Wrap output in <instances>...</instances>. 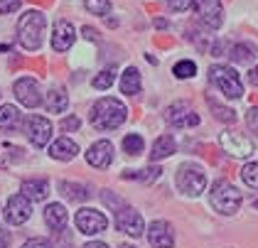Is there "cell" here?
<instances>
[{"label": "cell", "instance_id": "obj_1", "mask_svg": "<svg viewBox=\"0 0 258 248\" xmlns=\"http://www.w3.org/2000/svg\"><path fill=\"white\" fill-rule=\"evenodd\" d=\"M128 118V108L118 98H101L91 108V126L99 131H116Z\"/></svg>", "mask_w": 258, "mask_h": 248}, {"label": "cell", "instance_id": "obj_2", "mask_svg": "<svg viewBox=\"0 0 258 248\" xmlns=\"http://www.w3.org/2000/svg\"><path fill=\"white\" fill-rule=\"evenodd\" d=\"M44 25L47 20L40 10H27L25 15L18 22V37H20V44L25 49L35 52L42 47V35H44Z\"/></svg>", "mask_w": 258, "mask_h": 248}, {"label": "cell", "instance_id": "obj_3", "mask_svg": "<svg viewBox=\"0 0 258 248\" xmlns=\"http://www.w3.org/2000/svg\"><path fill=\"white\" fill-rule=\"evenodd\" d=\"M209 202H212V207H214L219 214L231 216V214H236L238 207H241V192H238L231 182L219 179V182H214V187H212Z\"/></svg>", "mask_w": 258, "mask_h": 248}, {"label": "cell", "instance_id": "obj_4", "mask_svg": "<svg viewBox=\"0 0 258 248\" xmlns=\"http://www.w3.org/2000/svg\"><path fill=\"white\" fill-rule=\"evenodd\" d=\"M209 79L226 98H241L243 96V86H241L236 69H231L226 64H217V67L209 69Z\"/></svg>", "mask_w": 258, "mask_h": 248}, {"label": "cell", "instance_id": "obj_5", "mask_svg": "<svg viewBox=\"0 0 258 248\" xmlns=\"http://www.w3.org/2000/svg\"><path fill=\"white\" fill-rule=\"evenodd\" d=\"M175 182H177V190L187 197H199L204 187H207V174L202 167L192 165V162H184L175 174Z\"/></svg>", "mask_w": 258, "mask_h": 248}, {"label": "cell", "instance_id": "obj_6", "mask_svg": "<svg viewBox=\"0 0 258 248\" xmlns=\"http://www.w3.org/2000/svg\"><path fill=\"white\" fill-rule=\"evenodd\" d=\"M165 120L172 128H195L199 126V115L192 111V106L187 101H175L165 108Z\"/></svg>", "mask_w": 258, "mask_h": 248}, {"label": "cell", "instance_id": "obj_7", "mask_svg": "<svg viewBox=\"0 0 258 248\" xmlns=\"http://www.w3.org/2000/svg\"><path fill=\"white\" fill-rule=\"evenodd\" d=\"M219 145H221L224 153L234 155V157H248L253 153V140L236 133V131H224L219 135Z\"/></svg>", "mask_w": 258, "mask_h": 248}, {"label": "cell", "instance_id": "obj_8", "mask_svg": "<svg viewBox=\"0 0 258 248\" xmlns=\"http://www.w3.org/2000/svg\"><path fill=\"white\" fill-rule=\"evenodd\" d=\"M116 229L123 231V233H128V236L140 238V236L145 233V224H143V216H140L138 211L123 204V207L116 211Z\"/></svg>", "mask_w": 258, "mask_h": 248}, {"label": "cell", "instance_id": "obj_9", "mask_svg": "<svg viewBox=\"0 0 258 248\" xmlns=\"http://www.w3.org/2000/svg\"><path fill=\"white\" fill-rule=\"evenodd\" d=\"M108 226V219L101 214L99 209H79L77 211V229L86 236H94V233H101Z\"/></svg>", "mask_w": 258, "mask_h": 248}, {"label": "cell", "instance_id": "obj_10", "mask_svg": "<svg viewBox=\"0 0 258 248\" xmlns=\"http://www.w3.org/2000/svg\"><path fill=\"white\" fill-rule=\"evenodd\" d=\"M30 216H32V204H30V199H27L25 194H15V197L8 199V207H5V219H8V224L20 226V224H25Z\"/></svg>", "mask_w": 258, "mask_h": 248}, {"label": "cell", "instance_id": "obj_11", "mask_svg": "<svg viewBox=\"0 0 258 248\" xmlns=\"http://www.w3.org/2000/svg\"><path fill=\"white\" fill-rule=\"evenodd\" d=\"M195 8H197L199 20H202L204 27H209V30L221 27V22H224V10H221V3H219V0H197Z\"/></svg>", "mask_w": 258, "mask_h": 248}, {"label": "cell", "instance_id": "obj_12", "mask_svg": "<svg viewBox=\"0 0 258 248\" xmlns=\"http://www.w3.org/2000/svg\"><path fill=\"white\" fill-rule=\"evenodd\" d=\"M15 96H18V101H20L22 106H27V108H37L42 103L40 86H37L35 79H30V77L15 81Z\"/></svg>", "mask_w": 258, "mask_h": 248}, {"label": "cell", "instance_id": "obj_13", "mask_svg": "<svg viewBox=\"0 0 258 248\" xmlns=\"http://www.w3.org/2000/svg\"><path fill=\"white\" fill-rule=\"evenodd\" d=\"M27 138H30V143L35 148H44L49 143V138H52V123L47 118H42V115H32L27 120Z\"/></svg>", "mask_w": 258, "mask_h": 248}, {"label": "cell", "instance_id": "obj_14", "mask_svg": "<svg viewBox=\"0 0 258 248\" xmlns=\"http://www.w3.org/2000/svg\"><path fill=\"white\" fill-rule=\"evenodd\" d=\"M148 241L153 248H172L175 246V231L167 221H153L148 226Z\"/></svg>", "mask_w": 258, "mask_h": 248}, {"label": "cell", "instance_id": "obj_15", "mask_svg": "<svg viewBox=\"0 0 258 248\" xmlns=\"http://www.w3.org/2000/svg\"><path fill=\"white\" fill-rule=\"evenodd\" d=\"M86 162H89L91 167H96V170H106V167L113 162V145H111L108 140L94 143V145L89 148V153H86Z\"/></svg>", "mask_w": 258, "mask_h": 248}, {"label": "cell", "instance_id": "obj_16", "mask_svg": "<svg viewBox=\"0 0 258 248\" xmlns=\"http://www.w3.org/2000/svg\"><path fill=\"white\" fill-rule=\"evenodd\" d=\"M74 25L67 20H57L54 22V35H52V49L54 52H67L74 44Z\"/></svg>", "mask_w": 258, "mask_h": 248}, {"label": "cell", "instance_id": "obj_17", "mask_svg": "<svg viewBox=\"0 0 258 248\" xmlns=\"http://www.w3.org/2000/svg\"><path fill=\"white\" fill-rule=\"evenodd\" d=\"M67 209L61 207V204H49L47 209H44V221H47V226L52 231H57V233H61V231L67 229Z\"/></svg>", "mask_w": 258, "mask_h": 248}, {"label": "cell", "instance_id": "obj_18", "mask_svg": "<svg viewBox=\"0 0 258 248\" xmlns=\"http://www.w3.org/2000/svg\"><path fill=\"white\" fill-rule=\"evenodd\" d=\"M79 153V148H77V143L74 140H69V138H59L57 143H52V148H49V155L54 157V160H74Z\"/></svg>", "mask_w": 258, "mask_h": 248}, {"label": "cell", "instance_id": "obj_19", "mask_svg": "<svg viewBox=\"0 0 258 248\" xmlns=\"http://www.w3.org/2000/svg\"><path fill=\"white\" fill-rule=\"evenodd\" d=\"M22 194L30 202H42L49 194V182L47 179H27V182H22Z\"/></svg>", "mask_w": 258, "mask_h": 248}, {"label": "cell", "instance_id": "obj_20", "mask_svg": "<svg viewBox=\"0 0 258 248\" xmlns=\"http://www.w3.org/2000/svg\"><path fill=\"white\" fill-rule=\"evenodd\" d=\"M177 150L175 145V138L172 135H160L158 140L153 143V153H150V160H165Z\"/></svg>", "mask_w": 258, "mask_h": 248}, {"label": "cell", "instance_id": "obj_21", "mask_svg": "<svg viewBox=\"0 0 258 248\" xmlns=\"http://www.w3.org/2000/svg\"><path fill=\"white\" fill-rule=\"evenodd\" d=\"M59 190H61V194H64L67 199H72V202H86V199L91 197L89 187L77 184V182H59Z\"/></svg>", "mask_w": 258, "mask_h": 248}, {"label": "cell", "instance_id": "obj_22", "mask_svg": "<svg viewBox=\"0 0 258 248\" xmlns=\"http://www.w3.org/2000/svg\"><path fill=\"white\" fill-rule=\"evenodd\" d=\"M47 111L49 113H64L67 111V106H69V96L64 94L61 89H52L49 94H47Z\"/></svg>", "mask_w": 258, "mask_h": 248}, {"label": "cell", "instance_id": "obj_23", "mask_svg": "<svg viewBox=\"0 0 258 248\" xmlns=\"http://www.w3.org/2000/svg\"><path fill=\"white\" fill-rule=\"evenodd\" d=\"M120 91L128 96H136L140 91V72L138 69H125L123 77H120Z\"/></svg>", "mask_w": 258, "mask_h": 248}, {"label": "cell", "instance_id": "obj_24", "mask_svg": "<svg viewBox=\"0 0 258 248\" xmlns=\"http://www.w3.org/2000/svg\"><path fill=\"white\" fill-rule=\"evenodd\" d=\"M20 126V111L15 106H3L0 108V131H15Z\"/></svg>", "mask_w": 258, "mask_h": 248}, {"label": "cell", "instance_id": "obj_25", "mask_svg": "<svg viewBox=\"0 0 258 248\" xmlns=\"http://www.w3.org/2000/svg\"><path fill=\"white\" fill-rule=\"evenodd\" d=\"M229 57H231V61H236V64H248L253 59V47L251 44H234L229 49Z\"/></svg>", "mask_w": 258, "mask_h": 248}, {"label": "cell", "instance_id": "obj_26", "mask_svg": "<svg viewBox=\"0 0 258 248\" xmlns=\"http://www.w3.org/2000/svg\"><path fill=\"white\" fill-rule=\"evenodd\" d=\"M160 167H148V170H125L123 172V179H140V182H153L160 177Z\"/></svg>", "mask_w": 258, "mask_h": 248}, {"label": "cell", "instance_id": "obj_27", "mask_svg": "<svg viewBox=\"0 0 258 248\" xmlns=\"http://www.w3.org/2000/svg\"><path fill=\"white\" fill-rule=\"evenodd\" d=\"M207 101H209V106H212V111H214V118H217V120H221V123H236V111L214 103V98H207Z\"/></svg>", "mask_w": 258, "mask_h": 248}, {"label": "cell", "instance_id": "obj_28", "mask_svg": "<svg viewBox=\"0 0 258 248\" xmlns=\"http://www.w3.org/2000/svg\"><path fill=\"white\" fill-rule=\"evenodd\" d=\"M143 148H145V143H143V138H140L138 133H131L123 138V150L128 155H140Z\"/></svg>", "mask_w": 258, "mask_h": 248}, {"label": "cell", "instance_id": "obj_29", "mask_svg": "<svg viewBox=\"0 0 258 248\" xmlns=\"http://www.w3.org/2000/svg\"><path fill=\"white\" fill-rule=\"evenodd\" d=\"M172 72H175V77L177 79H189V77L197 74V64L189 61V59H182V61H177V64L172 67Z\"/></svg>", "mask_w": 258, "mask_h": 248}, {"label": "cell", "instance_id": "obj_30", "mask_svg": "<svg viewBox=\"0 0 258 248\" xmlns=\"http://www.w3.org/2000/svg\"><path fill=\"white\" fill-rule=\"evenodd\" d=\"M241 177H243V182H246L251 190H258V162H248V165L241 170Z\"/></svg>", "mask_w": 258, "mask_h": 248}, {"label": "cell", "instance_id": "obj_31", "mask_svg": "<svg viewBox=\"0 0 258 248\" xmlns=\"http://www.w3.org/2000/svg\"><path fill=\"white\" fill-rule=\"evenodd\" d=\"M84 5L91 15H106L111 10V0H84Z\"/></svg>", "mask_w": 258, "mask_h": 248}, {"label": "cell", "instance_id": "obj_32", "mask_svg": "<svg viewBox=\"0 0 258 248\" xmlns=\"http://www.w3.org/2000/svg\"><path fill=\"white\" fill-rule=\"evenodd\" d=\"M113 79H116V74H113V69H103L99 77H94V89H108L111 84H113Z\"/></svg>", "mask_w": 258, "mask_h": 248}, {"label": "cell", "instance_id": "obj_33", "mask_svg": "<svg viewBox=\"0 0 258 248\" xmlns=\"http://www.w3.org/2000/svg\"><path fill=\"white\" fill-rule=\"evenodd\" d=\"M167 8L172 13H187L195 8V0H167Z\"/></svg>", "mask_w": 258, "mask_h": 248}, {"label": "cell", "instance_id": "obj_34", "mask_svg": "<svg viewBox=\"0 0 258 248\" xmlns=\"http://www.w3.org/2000/svg\"><path fill=\"white\" fill-rule=\"evenodd\" d=\"M20 8V0H0V15H10Z\"/></svg>", "mask_w": 258, "mask_h": 248}, {"label": "cell", "instance_id": "obj_35", "mask_svg": "<svg viewBox=\"0 0 258 248\" xmlns=\"http://www.w3.org/2000/svg\"><path fill=\"white\" fill-rule=\"evenodd\" d=\"M246 126L251 128V133L258 135V106H253V108L248 111V115H246Z\"/></svg>", "mask_w": 258, "mask_h": 248}, {"label": "cell", "instance_id": "obj_36", "mask_svg": "<svg viewBox=\"0 0 258 248\" xmlns=\"http://www.w3.org/2000/svg\"><path fill=\"white\" fill-rule=\"evenodd\" d=\"M79 126H81V120L77 118V115H69V118L61 120V131H77Z\"/></svg>", "mask_w": 258, "mask_h": 248}, {"label": "cell", "instance_id": "obj_37", "mask_svg": "<svg viewBox=\"0 0 258 248\" xmlns=\"http://www.w3.org/2000/svg\"><path fill=\"white\" fill-rule=\"evenodd\" d=\"M22 248H52V243H49L47 238H30Z\"/></svg>", "mask_w": 258, "mask_h": 248}, {"label": "cell", "instance_id": "obj_38", "mask_svg": "<svg viewBox=\"0 0 258 248\" xmlns=\"http://www.w3.org/2000/svg\"><path fill=\"white\" fill-rule=\"evenodd\" d=\"M10 246V231L0 229V248H8Z\"/></svg>", "mask_w": 258, "mask_h": 248}, {"label": "cell", "instance_id": "obj_39", "mask_svg": "<svg viewBox=\"0 0 258 248\" xmlns=\"http://www.w3.org/2000/svg\"><path fill=\"white\" fill-rule=\"evenodd\" d=\"M81 32H84V37L86 39H99V35H96V30H94V27H84Z\"/></svg>", "mask_w": 258, "mask_h": 248}, {"label": "cell", "instance_id": "obj_40", "mask_svg": "<svg viewBox=\"0 0 258 248\" xmlns=\"http://www.w3.org/2000/svg\"><path fill=\"white\" fill-rule=\"evenodd\" d=\"M248 81H251L253 86H258V67H256V69H251V72H248Z\"/></svg>", "mask_w": 258, "mask_h": 248}, {"label": "cell", "instance_id": "obj_41", "mask_svg": "<svg viewBox=\"0 0 258 248\" xmlns=\"http://www.w3.org/2000/svg\"><path fill=\"white\" fill-rule=\"evenodd\" d=\"M84 248H108L106 243H101V241H91V243H86Z\"/></svg>", "mask_w": 258, "mask_h": 248}, {"label": "cell", "instance_id": "obj_42", "mask_svg": "<svg viewBox=\"0 0 258 248\" xmlns=\"http://www.w3.org/2000/svg\"><path fill=\"white\" fill-rule=\"evenodd\" d=\"M253 209H258V199H256V202H253Z\"/></svg>", "mask_w": 258, "mask_h": 248}, {"label": "cell", "instance_id": "obj_43", "mask_svg": "<svg viewBox=\"0 0 258 248\" xmlns=\"http://www.w3.org/2000/svg\"><path fill=\"white\" fill-rule=\"evenodd\" d=\"M120 248H136V246H128V243H125V246H120Z\"/></svg>", "mask_w": 258, "mask_h": 248}]
</instances>
